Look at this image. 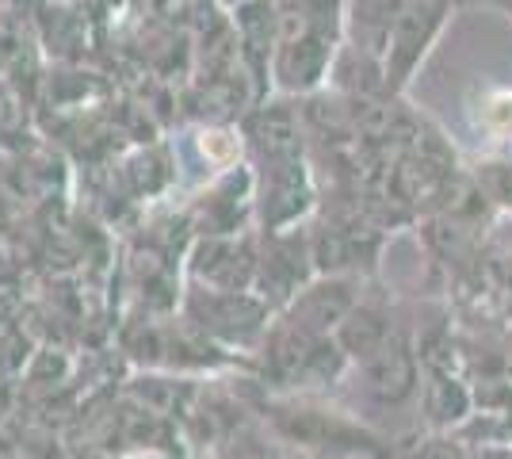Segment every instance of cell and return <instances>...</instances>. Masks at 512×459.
<instances>
[{"instance_id":"5b68a950","label":"cell","mask_w":512,"mask_h":459,"mask_svg":"<svg viewBox=\"0 0 512 459\" xmlns=\"http://www.w3.org/2000/svg\"><path fill=\"white\" fill-rule=\"evenodd\" d=\"M211 459H245L237 448H230V444H222V448H214L211 452Z\"/></svg>"},{"instance_id":"3957f363","label":"cell","mask_w":512,"mask_h":459,"mask_svg":"<svg viewBox=\"0 0 512 459\" xmlns=\"http://www.w3.org/2000/svg\"><path fill=\"white\" fill-rule=\"evenodd\" d=\"M314 276H318V268H314L310 234H299V230H291V234L264 230L260 257H256V284H253V291L264 303L279 314Z\"/></svg>"},{"instance_id":"6da1fadb","label":"cell","mask_w":512,"mask_h":459,"mask_svg":"<svg viewBox=\"0 0 512 459\" xmlns=\"http://www.w3.org/2000/svg\"><path fill=\"white\" fill-rule=\"evenodd\" d=\"M241 398L253 406L256 421L310 459H394L398 440L379 433L367 417L325 402L310 391H268L253 375H234Z\"/></svg>"},{"instance_id":"7a4b0ae2","label":"cell","mask_w":512,"mask_h":459,"mask_svg":"<svg viewBox=\"0 0 512 459\" xmlns=\"http://www.w3.org/2000/svg\"><path fill=\"white\" fill-rule=\"evenodd\" d=\"M203 337H211L214 345L241 356H253L264 341V333L272 326L276 310L264 303L256 291H222L188 280L180 306H176Z\"/></svg>"},{"instance_id":"277c9868","label":"cell","mask_w":512,"mask_h":459,"mask_svg":"<svg viewBox=\"0 0 512 459\" xmlns=\"http://www.w3.org/2000/svg\"><path fill=\"white\" fill-rule=\"evenodd\" d=\"M260 238L253 234H211L188 249V280L222 291H253Z\"/></svg>"}]
</instances>
